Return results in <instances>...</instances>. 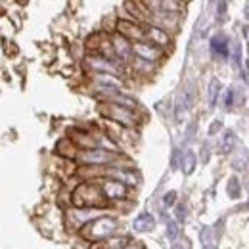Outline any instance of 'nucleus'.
I'll return each instance as SVG.
<instances>
[{
  "instance_id": "obj_1",
  "label": "nucleus",
  "mask_w": 249,
  "mask_h": 249,
  "mask_svg": "<svg viewBox=\"0 0 249 249\" xmlns=\"http://www.w3.org/2000/svg\"><path fill=\"white\" fill-rule=\"evenodd\" d=\"M71 201L75 207H100L106 201V197L100 190V184H96L94 180H89V182H83L75 188Z\"/></svg>"
},
{
  "instance_id": "obj_2",
  "label": "nucleus",
  "mask_w": 249,
  "mask_h": 249,
  "mask_svg": "<svg viewBox=\"0 0 249 249\" xmlns=\"http://www.w3.org/2000/svg\"><path fill=\"white\" fill-rule=\"evenodd\" d=\"M117 230V220L111 217H96L83 226V236L89 242H100L109 238Z\"/></svg>"
},
{
  "instance_id": "obj_3",
  "label": "nucleus",
  "mask_w": 249,
  "mask_h": 249,
  "mask_svg": "<svg viewBox=\"0 0 249 249\" xmlns=\"http://www.w3.org/2000/svg\"><path fill=\"white\" fill-rule=\"evenodd\" d=\"M100 111L111 123H119L123 124V126H126V128H130V126H134V124L138 123V115H136L134 109L119 106V104H113V102H104L100 106Z\"/></svg>"
},
{
  "instance_id": "obj_4",
  "label": "nucleus",
  "mask_w": 249,
  "mask_h": 249,
  "mask_svg": "<svg viewBox=\"0 0 249 249\" xmlns=\"http://www.w3.org/2000/svg\"><path fill=\"white\" fill-rule=\"evenodd\" d=\"M77 159H79V163H83V165H98V167H107V165L117 163L119 154H117V152L104 150V148H89V150H79Z\"/></svg>"
},
{
  "instance_id": "obj_5",
  "label": "nucleus",
  "mask_w": 249,
  "mask_h": 249,
  "mask_svg": "<svg viewBox=\"0 0 249 249\" xmlns=\"http://www.w3.org/2000/svg\"><path fill=\"white\" fill-rule=\"evenodd\" d=\"M132 56L136 58H142L146 62L157 63L165 58V50L159 48L156 44H152L150 40H138V42H132Z\"/></svg>"
},
{
  "instance_id": "obj_6",
  "label": "nucleus",
  "mask_w": 249,
  "mask_h": 249,
  "mask_svg": "<svg viewBox=\"0 0 249 249\" xmlns=\"http://www.w3.org/2000/svg\"><path fill=\"white\" fill-rule=\"evenodd\" d=\"M100 190L104 194L106 199H111V201H119V199H126L128 197V186L115 180V178H107V177H102V180H98Z\"/></svg>"
},
{
  "instance_id": "obj_7",
  "label": "nucleus",
  "mask_w": 249,
  "mask_h": 249,
  "mask_svg": "<svg viewBox=\"0 0 249 249\" xmlns=\"http://www.w3.org/2000/svg\"><path fill=\"white\" fill-rule=\"evenodd\" d=\"M180 16H182V14L154 12V14L150 16V21H148V23H152V25H156V27H161V29H165L167 33L175 35V33L180 29V21H182Z\"/></svg>"
},
{
  "instance_id": "obj_8",
  "label": "nucleus",
  "mask_w": 249,
  "mask_h": 249,
  "mask_svg": "<svg viewBox=\"0 0 249 249\" xmlns=\"http://www.w3.org/2000/svg\"><path fill=\"white\" fill-rule=\"evenodd\" d=\"M96 217H100V211L96 207H75V209L67 211V226L79 230Z\"/></svg>"
},
{
  "instance_id": "obj_9",
  "label": "nucleus",
  "mask_w": 249,
  "mask_h": 249,
  "mask_svg": "<svg viewBox=\"0 0 249 249\" xmlns=\"http://www.w3.org/2000/svg\"><path fill=\"white\" fill-rule=\"evenodd\" d=\"M144 25L146 23H140L134 19H117L115 31L123 35L124 38H128L130 42H138V40H144Z\"/></svg>"
},
{
  "instance_id": "obj_10",
  "label": "nucleus",
  "mask_w": 249,
  "mask_h": 249,
  "mask_svg": "<svg viewBox=\"0 0 249 249\" xmlns=\"http://www.w3.org/2000/svg\"><path fill=\"white\" fill-rule=\"evenodd\" d=\"M144 38L150 40L152 44L159 46V48H163V50H167V48L173 46V35L167 33L165 29H161V27L152 25V23H146L144 25Z\"/></svg>"
},
{
  "instance_id": "obj_11",
  "label": "nucleus",
  "mask_w": 249,
  "mask_h": 249,
  "mask_svg": "<svg viewBox=\"0 0 249 249\" xmlns=\"http://www.w3.org/2000/svg\"><path fill=\"white\" fill-rule=\"evenodd\" d=\"M109 40H111L113 54L123 63L130 62V58H132V42L128 38H124L123 35H119L117 31L109 33Z\"/></svg>"
},
{
  "instance_id": "obj_12",
  "label": "nucleus",
  "mask_w": 249,
  "mask_h": 249,
  "mask_svg": "<svg viewBox=\"0 0 249 249\" xmlns=\"http://www.w3.org/2000/svg\"><path fill=\"white\" fill-rule=\"evenodd\" d=\"M56 152L60 154L65 159H77V154H79V146L71 140V138H62L56 146Z\"/></svg>"
},
{
  "instance_id": "obj_13",
  "label": "nucleus",
  "mask_w": 249,
  "mask_h": 249,
  "mask_svg": "<svg viewBox=\"0 0 249 249\" xmlns=\"http://www.w3.org/2000/svg\"><path fill=\"white\" fill-rule=\"evenodd\" d=\"M128 63L132 65V71H134V73H138V75H152V73L156 71V63L146 62V60L136 58V56H132Z\"/></svg>"
},
{
  "instance_id": "obj_14",
  "label": "nucleus",
  "mask_w": 249,
  "mask_h": 249,
  "mask_svg": "<svg viewBox=\"0 0 249 249\" xmlns=\"http://www.w3.org/2000/svg\"><path fill=\"white\" fill-rule=\"evenodd\" d=\"M211 50L218 58H228V38L224 36H213L211 38Z\"/></svg>"
},
{
  "instance_id": "obj_15",
  "label": "nucleus",
  "mask_w": 249,
  "mask_h": 249,
  "mask_svg": "<svg viewBox=\"0 0 249 249\" xmlns=\"http://www.w3.org/2000/svg\"><path fill=\"white\" fill-rule=\"evenodd\" d=\"M130 244V238L128 236H119V238H109L106 244H102L104 249H124Z\"/></svg>"
},
{
  "instance_id": "obj_16",
  "label": "nucleus",
  "mask_w": 249,
  "mask_h": 249,
  "mask_svg": "<svg viewBox=\"0 0 249 249\" xmlns=\"http://www.w3.org/2000/svg\"><path fill=\"white\" fill-rule=\"evenodd\" d=\"M134 228L140 230V232L152 230V228H154V218L150 217V215H142V217H138L134 220Z\"/></svg>"
},
{
  "instance_id": "obj_17",
  "label": "nucleus",
  "mask_w": 249,
  "mask_h": 249,
  "mask_svg": "<svg viewBox=\"0 0 249 249\" xmlns=\"http://www.w3.org/2000/svg\"><path fill=\"white\" fill-rule=\"evenodd\" d=\"M175 249H188V244L184 242V240H182L180 244H177V248H175Z\"/></svg>"
},
{
  "instance_id": "obj_18",
  "label": "nucleus",
  "mask_w": 249,
  "mask_h": 249,
  "mask_svg": "<svg viewBox=\"0 0 249 249\" xmlns=\"http://www.w3.org/2000/svg\"><path fill=\"white\" fill-rule=\"evenodd\" d=\"M182 2H184V4H186V2H188V0H182Z\"/></svg>"
}]
</instances>
